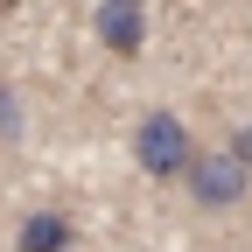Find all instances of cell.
Here are the masks:
<instances>
[{"mask_svg": "<svg viewBox=\"0 0 252 252\" xmlns=\"http://www.w3.org/2000/svg\"><path fill=\"white\" fill-rule=\"evenodd\" d=\"M182 189H189V203H196V210H238L245 189H252V168L238 161L231 147H203L196 168L182 175Z\"/></svg>", "mask_w": 252, "mask_h": 252, "instance_id": "2", "label": "cell"}, {"mask_svg": "<svg viewBox=\"0 0 252 252\" xmlns=\"http://www.w3.org/2000/svg\"><path fill=\"white\" fill-rule=\"evenodd\" d=\"M21 126H28L21 119V91L0 77V147H21Z\"/></svg>", "mask_w": 252, "mask_h": 252, "instance_id": "5", "label": "cell"}, {"mask_svg": "<svg viewBox=\"0 0 252 252\" xmlns=\"http://www.w3.org/2000/svg\"><path fill=\"white\" fill-rule=\"evenodd\" d=\"M196 140H189V119L182 112H147L140 126H133V161H140V175L147 182H182L189 168H196Z\"/></svg>", "mask_w": 252, "mask_h": 252, "instance_id": "1", "label": "cell"}, {"mask_svg": "<svg viewBox=\"0 0 252 252\" xmlns=\"http://www.w3.org/2000/svg\"><path fill=\"white\" fill-rule=\"evenodd\" d=\"M91 28H98V42L112 56H140V42H147V0H98Z\"/></svg>", "mask_w": 252, "mask_h": 252, "instance_id": "3", "label": "cell"}, {"mask_svg": "<svg viewBox=\"0 0 252 252\" xmlns=\"http://www.w3.org/2000/svg\"><path fill=\"white\" fill-rule=\"evenodd\" d=\"M224 147H231V154H238V161H245V168H252V126H238V133H231V140H224Z\"/></svg>", "mask_w": 252, "mask_h": 252, "instance_id": "6", "label": "cell"}, {"mask_svg": "<svg viewBox=\"0 0 252 252\" xmlns=\"http://www.w3.org/2000/svg\"><path fill=\"white\" fill-rule=\"evenodd\" d=\"M70 245H77V217H70V210H56V203L21 210V224H14V252H70Z\"/></svg>", "mask_w": 252, "mask_h": 252, "instance_id": "4", "label": "cell"}, {"mask_svg": "<svg viewBox=\"0 0 252 252\" xmlns=\"http://www.w3.org/2000/svg\"><path fill=\"white\" fill-rule=\"evenodd\" d=\"M14 7H21V0H0V14H14Z\"/></svg>", "mask_w": 252, "mask_h": 252, "instance_id": "7", "label": "cell"}]
</instances>
